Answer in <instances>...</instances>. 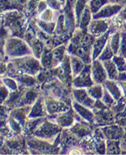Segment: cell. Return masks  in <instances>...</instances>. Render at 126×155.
Masks as SVG:
<instances>
[{"mask_svg": "<svg viewBox=\"0 0 126 155\" xmlns=\"http://www.w3.org/2000/svg\"><path fill=\"white\" fill-rule=\"evenodd\" d=\"M41 68L40 60L31 55L13 58L8 62L7 72L4 76L25 74L35 77Z\"/></svg>", "mask_w": 126, "mask_h": 155, "instance_id": "6da1fadb", "label": "cell"}, {"mask_svg": "<svg viewBox=\"0 0 126 155\" xmlns=\"http://www.w3.org/2000/svg\"><path fill=\"white\" fill-rule=\"evenodd\" d=\"M5 55L9 59L30 56L33 54L32 50L27 44L18 38L7 39L4 48Z\"/></svg>", "mask_w": 126, "mask_h": 155, "instance_id": "7a4b0ae2", "label": "cell"}, {"mask_svg": "<svg viewBox=\"0 0 126 155\" xmlns=\"http://www.w3.org/2000/svg\"><path fill=\"white\" fill-rule=\"evenodd\" d=\"M26 143L29 153L32 154H58L61 148L50 142L41 139L34 136L26 137Z\"/></svg>", "mask_w": 126, "mask_h": 155, "instance_id": "3957f363", "label": "cell"}, {"mask_svg": "<svg viewBox=\"0 0 126 155\" xmlns=\"http://www.w3.org/2000/svg\"><path fill=\"white\" fill-rule=\"evenodd\" d=\"M62 128L56 122L46 118L34 132L33 136L49 142H54Z\"/></svg>", "mask_w": 126, "mask_h": 155, "instance_id": "277c9868", "label": "cell"}, {"mask_svg": "<svg viewBox=\"0 0 126 155\" xmlns=\"http://www.w3.org/2000/svg\"><path fill=\"white\" fill-rule=\"evenodd\" d=\"M44 96L45 107H46L47 116L50 117H53V116H56L61 113L65 112L72 108L70 105L60 100L48 96Z\"/></svg>", "mask_w": 126, "mask_h": 155, "instance_id": "5b68a950", "label": "cell"}, {"mask_svg": "<svg viewBox=\"0 0 126 155\" xmlns=\"http://www.w3.org/2000/svg\"><path fill=\"white\" fill-rule=\"evenodd\" d=\"M95 127H105L115 124L116 114L110 108L102 110H93Z\"/></svg>", "mask_w": 126, "mask_h": 155, "instance_id": "8992f818", "label": "cell"}, {"mask_svg": "<svg viewBox=\"0 0 126 155\" xmlns=\"http://www.w3.org/2000/svg\"><path fill=\"white\" fill-rule=\"evenodd\" d=\"M94 84L92 77L91 64H86L82 72L73 78L72 87L73 88H88Z\"/></svg>", "mask_w": 126, "mask_h": 155, "instance_id": "52a82bcc", "label": "cell"}, {"mask_svg": "<svg viewBox=\"0 0 126 155\" xmlns=\"http://www.w3.org/2000/svg\"><path fill=\"white\" fill-rule=\"evenodd\" d=\"M80 140L76 135L70 130L69 128H66L60 132V146L61 147V154L63 151L66 153V148H77L80 146Z\"/></svg>", "mask_w": 126, "mask_h": 155, "instance_id": "ba28073f", "label": "cell"}, {"mask_svg": "<svg viewBox=\"0 0 126 155\" xmlns=\"http://www.w3.org/2000/svg\"><path fill=\"white\" fill-rule=\"evenodd\" d=\"M72 96L74 100L80 104L93 110L95 101L89 95L86 88H73Z\"/></svg>", "mask_w": 126, "mask_h": 155, "instance_id": "9c48e42d", "label": "cell"}, {"mask_svg": "<svg viewBox=\"0 0 126 155\" xmlns=\"http://www.w3.org/2000/svg\"><path fill=\"white\" fill-rule=\"evenodd\" d=\"M49 119L51 121H55L61 128H69L72 127L76 120V113L73 108H71L67 111L56 116L50 117Z\"/></svg>", "mask_w": 126, "mask_h": 155, "instance_id": "30bf717a", "label": "cell"}, {"mask_svg": "<svg viewBox=\"0 0 126 155\" xmlns=\"http://www.w3.org/2000/svg\"><path fill=\"white\" fill-rule=\"evenodd\" d=\"M92 77L95 84H102L108 79L107 72L101 61L94 60L91 64Z\"/></svg>", "mask_w": 126, "mask_h": 155, "instance_id": "8fae6325", "label": "cell"}, {"mask_svg": "<svg viewBox=\"0 0 126 155\" xmlns=\"http://www.w3.org/2000/svg\"><path fill=\"white\" fill-rule=\"evenodd\" d=\"M25 89H26L25 88L19 87L18 90L10 92V93H9L7 100L3 104L8 108L9 112L12 109L19 107L21 106L22 98H23Z\"/></svg>", "mask_w": 126, "mask_h": 155, "instance_id": "7c38bea8", "label": "cell"}, {"mask_svg": "<svg viewBox=\"0 0 126 155\" xmlns=\"http://www.w3.org/2000/svg\"><path fill=\"white\" fill-rule=\"evenodd\" d=\"M106 140H120L125 136L124 128L117 124L101 127Z\"/></svg>", "mask_w": 126, "mask_h": 155, "instance_id": "4fadbf2b", "label": "cell"}, {"mask_svg": "<svg viewBox=\"0 0 126 155\" xmlns=\"http://www.w3.org/2000/svg\"><path fill=\"white\" fill-rule=\"evenodd\" d=\"M47 114L45 107L44 98L42 95L37 99L34 104L31 106V110L29 113L27 118H35L47 116Z\"/></svg>", "mask_w": 126, "mask_h": 155, "instance_id": "5bb4252c", "label": "cell"}, {"mask_svg": "<svg viewBox=\"0 0 126 155\" xmlns=\"http://www.w3.org/2000/svg\"><path fill=\"white\" fill-rule=\"evenodd\" d=\"M31 108V106H19V107L12 109L11 110L9 111V114L17 120L24 128Z\"/></svg>", "mask_w": 126, "mask_h": 155, "instance_id": "9a60e30c", "label": "cell"}, {"mask_svg": "<svg viewBox=\"0 0 126 155\" xmlns=\"http://www.w3.org/2000/svg\"><path fill=\"white\" fill-rule=\"evenodd\" d=\"M72 108L74 110V111H76L77 114L82 119L89 122V123L93 124V122H94V114H93V111H91L92 110L80 104L79 103L76 102L75 100L72 101Z\"/></svg>", "mask_w": 126, "mask_h": 155, "instance_id": "2e32d148", "label": "cell"}, {"mask_svg": "<svg viewBox=\"0 0 126 155\" xmlns=\"http://www.w3.org/2000/svg\"><path fill=\"white\" fill-rule=\"evenodd\" d=\"M102 84L108 90V92L110 93L115 101H118L121 97L124 96L120 84L118 80L107 79Z\"/></svg>", "mask_w": 126, "mask_h": 155, "instance_id": "e0dca14e", "label": "cell"}, {"mask_svg": "<svg viewBox=\"0 0 126 155\" xmlns=\"http://www.w3.org/2000/svg\"><path fill=\"white\" fill-rule=\"evenodd\" d=\"M9 77L15 79L18 83V86L21 88H30L38 84L36 78L29 74H18V75H14Z\"/></svg>", "mask_w": 126, "mask_h": 155, "instance_id": "ac0fdd59", "label": "cell"}, {"mask_svg": "<svg viewBox=\"0 0 126 155\" xmlns=\"http://www.w3.org/2000/svg\"><path fill=\"white\" fill-rule=\"evenodd\" d=\"M46 118L45 117L27 118L23 128V134L25 137H28L33 135L39 126L46 120Z\"/></svg>", "mask_w": 126, "mask_h": 155, "instance_id": "d6986e66", "label": "cell"}, {"mask_svg": "<svg viewBox=\"0 0 126 155\" xmlns=\"http://www.w3.org/2000/svg\"><path fill=\"white\" fill-rule=\"evenodd\" d=\"M70 64L73 78L78 76L85 68L86 64L80 58L74 55L70 56Z\"/></svg>", "mask_w": 126, "mask_h": 155, "instance_id": "ffe728a7", "label": "cell"}, {"mask_svg": "<svg viewBox=\"0 0 126 155\" xmlns=\"http://www.w3.org/2000/svg\"><path fill=\"white\" fill-rule=\"evenodd\" d=\"M103 67L107 72L109 80H117L119 74V71L112 59L103 61L102 62Z\"/></svg>", "mask_w": 126, "mask_h": 155, "instance_id": "44dd1931", "label": "cell"}, {"mask_svg": "<svg viewBox=\"0 0 126 155\" xmlns=\"http://www.w3.org/2000/svg\"><path fill=\"white\" fill-rule=\"evenodd\" d=\"M109 35V32L105 34L103 36L98 39L96 41V42L93 45V52H92V60H96V58H98L101 53L102 52L103 50L104 49L106 44V40H107L108 35Z\"/></svg>", "mask_w": 126, "mask_h": 155, "instance_id": "7402d4cb", "label": "cell"}, {"mask_svg": "<svg viewBox=\"0 0 126 155\" xmlns=\"http://www.w3.org/2000/svg\"><path fill=\"white\" fill-rule=\"evenodd\" d=\"M106 153L108 154H121L120 140H106Z\"/></svg>", "mask_w": 126, "mask_h": 155, "instance_id": "603a6c76", "label": "cell"}, {"mask_svg": "<svg viewBox=\"0 0 126 155\" xmlns=\"http://www.w3.org/2000/svg\"><path fill=\"white\" fill-rule=\"evenodd\" d=\"M89 95L96 101L102 99L103 93V86L102 84H94L89 88H86Z\"/></svg>", "mask_w": 126, "mask_h": 155, "instance_id": "cb8c5ba5", "label": "cell"}, {"mask_svg": "<svg viewBox=\"0 0 126 155\" xmlns=\"http://www.w3.org/2000/svg\"><path fill=\"white\" fill-rule=\"evenodd\" d=\"M8 124L11 129V130L14 132L15 136L23 134V127H22V126L10 116H9L8 118Z\"/></svg>", "mask_w": 126, "mask_h": 155, "instance_id": "d4e9b609", "label": "cell"}, {"mask_svg": "<svg viewBox=\"0 0 126 155\" xmlns=\"http://www.w3.org/2000/svg\"><path fill=\"white\" fill-rule=\"evenodd\" d=\"M2 82L7 87L10 92L16 91L19 88V86L15 80L9 76H3L2 77Z\"/></svg>", "mask_w": 126, "mask_h": 155, "instance_id": "484cf974", "label": "cell"}, {"mask_svg": "<svg viewBox=\"0 0 126 155\" xmlns=\"http://www.w3.org/2000/svg\"><path fill=\"white\" fill-rule=\"evenodd\" d=\"M116 67L119 71V72H126V58L119 55H114L112 58Z\"/></svg>", "mask_w": 126, "mask_h": 155, "instance_id": "4316f807", "label": "cell"}, {"mask_svg": "<svg viewBox=\"0 0 126 155\" xmlns=\"http://www.w3.org/2000/svg\"><path fill=\"white\" fill-rule=\"evenodd\" d=\"M114 54L110 46V44H109V42L107 45H106L105 48L103 50L102 52L98 58V60L101 61V62H103V61L112 59V58L114 57Z\"/></svg>", "mask_w": 126, "mask_h": 155, "instance_id": "83f0119b", "label": "cell"}, {"mask_svg": "<svg viewBox=\"0 0 126 155\" xmlns=\"http://www.w3.org/2000/svg\"><path fill=\"white\" fill-rule=\"evenodd\" d=\"M101 100L104 103L105 106H107L108 107L110 108L115 102V99L113 98V96L110 94V93L108 92V90L106 89L104 86H103V93Z\"/></svg>", "mask_w": 126, "mask_h": 155, "instance_id": "f1b7e54d", "label": "cell"}, {"mask_svg": "<svg viewBox=\"0 0 126 155\" xmlns=\"http://www.w3.org/2000/svg\"><path fill=\"white\" fill-rule=\"evenodd\" d=\"M126 107V98L125 96H123L121 98L118 100V101H115V104L113 105L111 109L115 112V114L120 113Z\"/></svg>", "mask_w": 126, "mask_h": 155, "instance_id": "f546056e", "label": "cell"}, {"mask_svg": "<svg viewBox=\"0 0 126 155\" xmlns=\"http://www.w3.org/2000/svg\"><path fill=\"white\" fill-rule=\"evenodd\" d=\"M9 110L4 104H0V127L7 125L9 117Z\"/></svg>", "mask_w": 126, "mask_h": 155, "instance_id": "4dcf8cb0", "label": "cell"}, {"mask_svg": "<svg viewBox=\"0 0 126 155\" xmlns=\"http://www.w3.org/2000/svg\"><path fill=\"white\" fill-rule=\"evenodd\" d=\"M111 50L114 55H118L120 45V34L119 33L115 34L111 38V42L109 43Z\"/></svg>", "mask_w": 126, "mask_h": 155, "instance_id": "1f68e13d", "label": "cell"}, {"mask_svg": "<svg viewBox=\"0 0 126 155\" xmlns=\"http://www.w3.org/2000/svg\"><path fill=\"white\" fill-rule=\"evenodd\" d=\"M121 9V6L114 5L109 6V8L103 9V12H99L98 16H102V17H110V16L114 15L118 13Z\"/></svg>", "mask_w": 126, "mask_h": 155, "instance_id": "d6a6232c", "label": "cell"}, {"mask_svg": "<svg viewBox=\"0 0 126 155\" xmlns=\"http://www.w3.org/2000/svg\"><path fill=\"white\" fill-rule=\"evenodd\" d=\"M118 55L126 58V31H124L121 34L120 45Z\"/></svg>", "mask_w": 126, "mask_h": 155, "instance_id": "836d02e7", "label": "cell"}, {"mask_svg": "<svg viewBox=\"0 0 126 155\" xmlns=\"http://www.w3.org/2000/svg\"><path fill=\"white\" fill-rule=\"evenodd\" d=\"M115 124L124 128L126 132V107L124 110V111L116 114Z\"/></svg>", "mask_w": 126, "mask_h": 155, "instance_id": "e575fe53", "label": "cell"}, {"mask_svg": "<svg viewBox=\"0 0 126 155\" xmlns=\"http://www.w3.org/2000/svg\"><path fill=\"white\" fill-rule=\"evenodd\" d=\"M92 33L93 34H99L101 32H104L106 29L108 28V25L106 24L104 21H97L96 24H94V22H92Z\"/></svg>", "mask_w": 126, "mask_h": 155, "instance_id": "d590c367", "label": "cell"}, {"mask_svg": "<svg viewBox=\"0 0 126 155\" xmlns=\"http://www.w3.org/2000/svg\"><path fill=\"white\" fill-rule=\"evenodd\" d=\"M9 93H10V91L3 83L0 86V104H4L9 96Z\"/></svg>", "mask_w": 126, "mask_h": 155, "instance_id": "8d00e7d4", "label": "cell"}, {"mask_svg": "<svg viewBox=\"0 0 126 155\" xmlns=\"http://www.w3.org/2000/svg\"><path fill=\"white\" fill-rule=\"evenodd\" d=\"M8 69V62L3 60L0 62V76L3 77L5 75Z\"/></svg>", "mask_w": 126, "mask_h": 155, "instance_id": "74e56055", "label": "cell"}, {"mask_svg": "<svg viewBox=\"0 0 126 155\" xmlns=\"http://www.w3.org/2000/svg\"><path fill=\"white\" fill-rule=\"evenodd\" d=\"M120 147L121 154H126V137L125 136L120 139Z\"/></svg>", "mask_w": 126, "mask_h": 155, "instance_id": "f35d334b", "label": "cell"}, {"mask_svg": "<svg viewBox=\"0 0 126 155\" xmlns=\"http://www.w3.org/2000/svg\"><path fill=\"white\" fill-rule=\"evenodd\" d=\"M117 80L119 82H126V72H119Z\"/></svg>", "mask_w": 126, "mask_h": 155, "instance_id": "ab89813d", "label": "cell"}, {"mask_svg": "<svg viewBox=\"0 0 126 155\" xmlns=\"http://www.w3.org/2000/svg\"><path fill=\"white\" fill-rule=\"evenodd\" d=\"M9 60V58L7 56H4V55L0 53V62H2L3 60H5L6 62H8Z\"/></svg>", "mask_w": 126, "mask_h": 155, "instance_id": "60d3db41", "label": "cell"}, {"mask_svg": "<svg viewBox=\"0 0 126 155\" xmlns=\"http://www.w3.org/2000/svg\"><path fill=\"white\" fill-rule=\"evenodd\" d=\"M4 139H5V138H4V137H2L1 135H0V143H1L2 142L3 140H4Z\"/></svg>", "mask_w": 126, "mask_h": 155, "instance_id": "b9f144b4", "label": "cell"}, {"mask_svg": "<svg viewBox=\"0 0 126 155\" xmlns=\"http://www.w3.org/2000/svg\"><path fill=\"white\" fill-rule=\"evenodd\" d=\"M3 84V82H2V78H0V86H1Z\"/></svg>", "mask_w": 126, "mask_h": 155, "instance_id": "7bdbcfd3", "label": "cell"}, {"mask_svg": "<svg viewBox=\"0 0 126 155\" xmlns=\"http://www.w3.org/2000/svg\"><path fill=\"white\" fill-rule=\"evenodd\" d=\"M125 137H126V133H125Z\"/></svg>", "mask_w": 126, "mask_h": 155, "instance_id": "ee69618b", "label": "cell"}, {"mask_svg": "<svg viewBox=\"0 0 126 155\" xmlns=\"http://www.w3.org/2000/svg\"><path fill=\"white\" fill-rule=\"evenodd\" d=\"M0 78H1V76H0Z\"/></svg>", "mask_w": 126, "mask_h": 155, "instance_id": "f6af8a7d", "label": "cell"}]
</instances>
